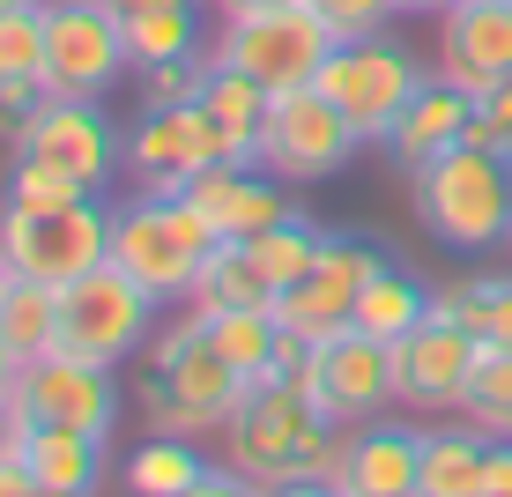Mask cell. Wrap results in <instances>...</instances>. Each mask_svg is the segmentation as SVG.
I'll list each match as a JSON object with an SVG mask.
<instances>
[{
	"label": "cell",
	"mask_w": 512,
	"mask_h": 497,
	"mask_svg": "<svg viewBox=\"0 0 512 497\" xmlns=\"http://www.w3.org/2000/svg\"><path fill=\"white\" fill-rule=\"evenodd\" d=\"M334 453H342V423L297 379H260L238 401V416L216 431V460L253 497L334 490Z\"/></svg>",
	"instance_id": "6da1fadb"
},
{
	"label": "cell",
	"mask_w": 512,
	"mask_h": 497,
	"mask_svg": "<svg viewBox=\"0 0 512 497\" xmlns=\"http://www.w3.org/2000/svg\"><path fill=\"white\" fill-rule=\"evenodd\" d=\"M409 208H416L423 238L446 245V253H505L512 156H498L490 141H453L446 156L409 171Z\"/></svg>",
	"instance_id": "7a4b0ae2"
},
{
	"label": "cell",
	"mask_w": 512,
	"mask_h": 497,
	"mask_svg": "<svg viewBox=\"0 0 512 497\" xmlns=\"http://www.w3.org/2000/svg\"><path fill=\"white\" fill-rule=\"evenodd\" d=\"M216 253V223L186 201V193H149L127 186L112 201V260L127 268L156 305H186Z\"/></svg>",
	"instance_id": "3957f363"
},
{
	"label": "cell",
	"mask_w": 512,
	"mask_h": 497,
	"mask_svg": "<svg viewBox=\"0 0 512 497\" xmlns=\"http://www.w3.org/2000/svg\"><path fill=\"white\" fill-rule=\"evenodd\" d=\"M0 260L8 275L23 282H75L112 260V201L90 193V201H67V208H23V201H0Z\"/></svg>",
	"instance_id": "277c9868"
},
{
	"label": "cell",
	"mask_w": 512,
	"mask_h": 497,
	"mask_svg": "<svg viewBox=\"0 0 512 497\" xmlns=\"http://www.w3.org/2000/svg\"><path fill=\"white\" fill-rule=\"evenodd\" d=\"M134 408H141V423L149 431H186V438H216L223 423L238 416V401L253 394V379L223 357L216 342H208V327L193 334V342L179 349L171 364H141V379L127 386Z\"/></svg>",
	"instance_id": "5b68a950"
},
{
	"label": "cell",
	"mask_w": 512,
	"mask_h": 497,
	"mask_svg": "<svg viewBox=\"0 0 512 497\" xmlns=\"http://www.w3.org/2000/svg\"><path fill=\"white\" fill-rule=\"evenodd\" d=\"M334 52V30L320 15L305 8V0H282V8H253V15H231V23L208 30V60L216 67H238V75H253L260 90H305V82H320Z\"/></svg>",
	"instance_id": "8992f818"
},
{
	"label": "cell",
	"mask_w": 512,
	"mask_h": 497,
	"mask_svg": "<svg viewBox=\"0 0 512 497\" xmlns=\"http://www.w3.org/2000/svg\"><path fill=\"white\" fill-rule=\"evenodd\" d=\"M156 319H164V305H156L119 260L60 282V349L67 357H90V364L119 371V364L141 357V342L156 334Z\"/></svg>",
	"instance_id": "52a82bcc"
},
{
	"label": "cell",
	"mask_w": 512,
	"mask_h": 497,
	"mask_svg": "<svg viewBox=\"0 0 512 497\" xmlns=\"http://www.w3.org/2000/svg\"><path fill=\"white\" fill-rule=\"evenodd\" d=\"M119 149H127V127L104 112V97H45L8 134V164H45V171H60V179H75L90 193H112Z\"/></svg>",
	"instance_id": "ba28073f"
},
{
	"label": "cell",
	"mask_w": 512,
	"mask_h": 497,
	"mask_svg": "<svg viewBox=\"0 0 512 497\" xmlns=\"http://www.w3.org/2000/svg\"><path fill=\"white\" fill-rule=\"evenodd\" d=\"M431 82V67L416 60L409 45H394L379 30V38H349L327 52L320 67V90L342 104V119L364 134V149H386V134H394V119L409 112V97Z\"/></svg>",
	"instance_id": "9c48e42d"
},
{
	"label": "cell",
	"mask_w": 512,
	"mask_h": 497,
	"mask_svg": "<svg viewBox=\"0 0 512 497\" xmlns=\"http://www.w3.org/2000/svg\"><path fill=\"white\" fill-rule=\"evenodd\" d=\"M134 75L112 0H45V97H112Z\"/></svg>",
	"instance_id": "30bf717a"
},
{
	"label": "cell",
	"mask_w": 512,
	"mask_h": 497,
	"mask_svg": "<svg viewBox=\"0 0 512 497\" xmlns=\"http://www.w3.org/2000/svg\"><path fill=\"white\" fill-rule=\"evenodd\" d=\"M364 134L342 119V104H334L320 82H305V90H282L275 112H268V134H260V164L275 171L282 186H327L342 179L349 164H357Z\"/></svg>",
	"instance_id": "8fae6325"
},
{
	"label": "cell",
	"mask_w": 512,
	"mask_h": 497,
	"mask_svg": "<svg viewBox=\"0 0 512 497\" xmlns=\"http://www.w3.org/2000/svg\"><path fill=\"white\" fill-rule=\"evenodd\" d=\"M297 386H305L342 431L364 423V416H386V408H401V394H394V342H379V334H364V327H342V334H327V342H312Z\"/></svg>",
	"instance_id": "7c38bea8"
},
{
	"label": "cell",
	"mask_w": 512,
	"mask_h": 497,
	"mask_svg": "<svg viewBox=\"0 0 512 497\" xmlns=\"http://www.w3.org/2000/svg\"><path fill=\"white\" fill-rule=\"evenodd\" d=\"M15 401H23L38 423H67V431H97V438H119V416L134 408V394L119 386L112 364L67 357V349H52V357L23 364Z\"/></svg>",
	"instance_id": "4fadbf2b"
},
{
	"label": "cell",
	"mask_w": 512,
	"mask_h": 497,
	"mask_svg": "<svg viewBox=\"0 0 512 497\" xmlns=\"http://www.w3.org/2000/svg\"><path fill=\"white\" fill-rule=\"evenodd\" d=\"M379 260H386L379 245L349 238V230H327L320 253H312V268L275 297V319H282L290 334H305V342H327V334H342L349 319H357V290L372 282Z\"/></svg>",
	"instance_id": "5bb4252c"
},
{
	"label": "cell",
	"mask_w": 512,
	"mask_h": 497,
	"mask_svg": "<svg viewBox=\"0 0 512 497\" xmlns=\"http://www.w3.org/2000/svg\"><path fill=\"white\" fill-rule=\"evenodd\" d=\"M208 164H216V141H208L201 104H141L127 149H119V179L149 193H186Z\"/></svg>",
	"instance_id": "9a60e30c"
},
{
	"label": "cell",
	"mask_w": 512,
	"mask_h": 497,
	"mask_svg": "<svg viewBox=\"0 0 512 497\" xmlns=\"http://www.w3.org/2000/svg\"><path fill=\"white\" fill-rule=\"evenodd\" d=\"M475 357H483V342H475L461 319H446V312L416 319V327L394 342V394H401V408H409V416H453Z\"/></svg>",
	"instance_id": "2e32d148"
},
{
	"label": "cell",
	"mask_w": 512,
	"mask_h": 497,
	"mask_svg": "<svg viewBox=\"0 0 512 497\" xmlns=\"http://www.w3.org/2000/svg\"><path fill=\"white\" fill-rule=\"evenodd\" d=\"M423 483V423H409V408H386L342 431L334 453V497H416Z\"/></svg>",
	"instance_id": "e0dca14e"
},
{
	"label": "cell",
	"mask_w": 512,
	"mask_h": 497,
	"mask_svg": "<svg viewBox=\"0 0 512 497\" xmlns=\"http://www.w3.org/2000/svg\"><path fill=\"white\" fill-rule=\"evenodd\" d=\"M431 67L461 82L468 97L512 82V0H475V8H438V52Z\"/></svg>",
	"instance_id": "ac0fdd59"
},
{
	"label": "cell",
	"mask_w": 512,
	"mask_h": 497,
	"mask_svg": "<svg viewBox=\"0 0 512 497\" xmlns=\"http://www.w3.org/2000/svg\"><path fill=\"white\" fill-rule=\"evenodd\" d=\"M186 201L216 223V238H260L268 223L297 216V186H282L268 164H208Z\"/></svg>",
	"instance_id": "d6986e66"
},
{
	"label": "cell",
	"mask_w": 512,
	"mask_h": 497,
	"mask_svg": "<svg viewBox=\"0 0 512 497\" xmlns=\"http://www.w3.org/2000/svg\"><path fill=\"white\" fill-rule=\"evenodd\" d=\"M119 483L134 497H223V490H245L223 460H208V438H186V431H141V446L119 460Z\"/></svg>",
	"instance_id": "ffe728a7"
},
{
	"label": "cell",
	"mask_w": 512,
	"mask_h": 497,
	"mask_svg": "<svg viewBox=\"0 0 512 497\" xmlns=\"http://www.w3.org/2000/svg\"><path fill=\"white\" fill-rule=\"evenodd\" d=\"M468 127H475V97L431 67V82L409 97V112H401L394 134H386V164L409 179V171H423L431 156H446L453 141H468Z\"/></svg>",
	"instance_id": "44dd1931"
},
{
	"label": "cell",
	"mask_w": 512,
	"mask_h": 497,
	"mask_svg": "<svg viewBox=\"0 0 512 497\" xmlns=\"http://www.w3.org/2000/svg\"><path fill=\"white\" fill-rule=\"evenodd\" d=\"M193 104H201V119H208L216 164H260V134H268L275 90H260L253 75L208 60V82H201V97H193Z\"/></svg>",
	"instance_id": "7402d4cb"
},
{
	"label": "cell",
	"mask_w": 512,
	"mask_h": 497,
	"mask_svg": "<svg viewBox=\"0 0 512 497\" xmlns=\"http://www.w3.org/2000/svg\"><path fill=\"white\" fill-rule=\"evenodd\" d=\"M23 460L38 475V497H90L112 483V438L97 431H67V423H30L23 438Z\"/></svg>",
	"instance_id": "603a6c76"
},
{
	"label": "cell",
	"mask_w": 512,
	"mask_h": 497,
	"mask_svg": "<svg viewBox=\"0 0 512 497\" xmlns=\"http://www.w3.org/2000/svg\"><path fill=\"white\" fill-rule=\"evenodd\" d=\"M490 438L468 416H431L423 423V483L416 497H483Z\"/></svg>",
	"instance_id": "cb8c5ba5"
},
{
	"label": "cell",
	"mask_w": 512,
	"mask_h": 497,
	"mask_svg": "<svg viewBox=\"0 0 512 497\" xmlns=\"http://www.w3.org/2000/svg\"><path fill=\"white\" fill-rule=\"evenodd\" d=\"M193 312H245V305H275V275L260 268V253H253V238H216V253H208V268L201 282H193V297H186Z\"/></svg>",
	"instance_id": "d4e9b609"
},
{
	"label": "cell",
	"mask_w": 512,
	"mask_h": 497,
	"mask_svg": "<svg viewBox=\"0 0 512 497\" xmlns=\"http://www.w3.org/2000/svg\"><path fill=\"white\" fill-rule=\"evenodd\" d=\"M431 312L461 319L483 349H512V260H505V268H490V275H461L453 290L431 297Z\"/></svg>",
	"instance_id": "484cf974"
},
{
	"label": "cell",
	"mask_w": 512,
	"mask_h": 497,
	"mask_svg": "<svg viewBox=\"0 0 512 497\" xmlns=\"http://www.w3.org/2000/svg\"><path fill=\"white\" fill-rule=\"evenodd\" d=\"M431 297H438V290H423V282H416L409 268L379 260V268H372V282L357 290V319H349V327L379 334V342H401V334H409L416 319H431Z\"/></svg>",
	"instance_id": "4316f807"
},
{
	"label": "cell",
	"mask_w": 512,
	"mask_h": 497,
	"mask_svg": "<svg viewBox=\"0 0 512 497\" xmlns=\"http://www.w3.org/2000/svg\"><path fill=\"white\" fill-rule=\"evenodd\" d=\"M0 334L15 342V357H23V364L52 357V349H60V290H52V282H23V275H15L8 297H0Z\"/></svg>",
	"instance_id": "83f0119b"
},
{
	"label": "cell",
	"mask_w": 512,
	"mask_h": 497,
	"mask_svg": "<svg viewBox=\"0 0 512 497\" xmlns=\"http://www.w3.org/2000/svg\"><path fill=\"white\" fill-rule=\"evenodd\" d=\"M208 342L231 357L245 379H275V349H282V319L275 305H245V312H208Z\"/></svg>",
	"instance_id": "f1b7e54d"
},
{
	"label": "cell",
	"mask_w": 512,
	"mask_h": 497,
	"mask_svg": "<svg viewBox=\"0 0 512 497\" xmlns=\"http://www.w3.org/2000/svg\"><path fill=\"white\" fill-rule=\"evenodd\" d=\"M201 8H208V0H186V8H141V15H127V52H134V67H156V60H186V52H208V38H201Z\"/></svg>",
	"instance_id": "f546056e"
},
{
	"label": "cell",
	"mask_w": 512,
	"mask_h": 497,
	"mask_svg": "<svg viewBox=\"0 0 512 497\" xmlns=\"http://www.w3.org/2000/svg\"><path fill=\"white\" fill-rule=\"evenodd\" d=\"M453 416H468L483 438H512V349H483V357H475Z\"/></svg>",
	"instance_id": "4dcf8cb0"
},
{
	"label": "cell",
	"mask_w": 512,
	"mask_h": 497,
	"mask_svg": "<svg viewBox=\"0 0 512 497\" xmlns=\"http://www.w3.org/2000/svg\"><path fill=\"white\" fill-rule=\"evenodd\" d=\"M320 238H327V230H320V223H312V216H305V208H297V216H282V223H268V230H260V238H253V253H260V268H268V275H275V297H282V290H290V282H297V275H305V268H312V253H320Z\"/></svg>",
	"instance_id": "1f68e13d"
},
{
	"label": "cell",
	"mask_w": 512,
	"mask_h": 497,
	"mask_svg": "<svg viewBox=\"0 0 512 497\" xmlns=\"http://www.w3.org/2000/svg\"><path fill=\"white\" fill-rule=\"evenodd\" d=\"M15 75L45 82V0L0 8V82H15Z\"/></svg>",
	"instance_id": "d6a6232c"
},
{
	"label": "cell",
	"mask_w": 512,
	"mask_h": 497,
	"mask_svg": "<svg viewBox=\"0 0 512 497\" xmlns=\"http://www.w3.org/2000/svg\"><path fill=\"white\" fill-rule=\"evenodd\" d=\"M201 82H208V52L134 67V97H141V104H193V97H201Z\"/></svg>",
	"instance_id": "836d02e7"
},
{
	"label": "cell",
	"mask_w": 512,
	"mask_h": 497,
	"mask_svg": "<svg viewBox=\"0 0 512 497\" xmlns=\"http://www.w3.org/2000/svg\"><path fill=\"white\" fill-rule=\"evenodd\" d=\"M0 201H23V208H67V201H90V186L60 179V171H45V164H8V179H0Z\"/></svg>",
	"instance_id": "e575fe53"
},
{
	"label": "cell",
	"mask_w": 512,
	"mask_h": 497,
	"mask_svg": "<svg viewBox=\"0 0 512 497\" xmlns=\"http://www.w3.org/2000/svg\"><path fill=\"white\" fill-rule=\"evenodd\" d=\"M305 8L334 30V45H349V38H379V30L401 15L394 0H305Z\"/></svg>",
	"instance_id": "d590c367"
},
{
	"label": "cell",
	"mask_w": 512,
	"mask_h": 497,
	"mask_svg": "<svg viewBox=\"0 0 512 497\" xmlns=\"http://www.w3.org/2000/svg\"><path fill=\"white\" fill-rule=\"evenodd\" d=\"M468 141H490L498 156H512V82H498V90L475 97V127H468Z\"/></svg>",
	"instance_id": "8d00e7d4"
},
{
	"label": "cell",
	"mask_w": 512,
	"mask_h": 497,
	"mask_svg": "<svg viewBox=\"0 0 512 497\" xmlns=\"http://www.w3.org/2000/svg\"><path fill=\"white\" fill-rule=\"evenodd\" d=\"M45 104V82L38 75H15V82H0V141H8L15 127H23L30 112Z\"/></svg>",
	"instance_id": "74e56055"
},
{
	"label": "cell",
	"mask_w": 512,
	"mask_h": 497,
	"mask_svg": "<svg viewBox=\"0 0 512 497\" xmlns=\"http://www.w3.org/2000/svg\"><path fill=\"white\" fill-rule=\"evenodd\" d=\"M483 497H512V438H490V468H483Z\"/></svg>",
	"instance_id": "f35d334b"
},
{
	"label": "cell",
	"mask_w": 512,
	"mask_h": 497,
	"mask_svg": "<svg viewBox=\"0 0 512 497\" xmlns=\"http://www.w3.org/2000/svg\"><path fill=\"white\" fill-rule=\"evenodd\" d=\"M0 497H38V475L23 453H0Z\"/></svg>",
	"instance_id": "ab89813d"
},
{
	"label": "cell",
	"mask_w": 512,
	"mask_h": 497,
	"mask_svg": "<svg viewBox=\"0 0 512 497\" xmlns=\"http://www.w3.org/2000/svg\"><path fill=\"white\" fill-rule=\"evenodd\" d=\"M15 379H23V357H15V342H8V334H0V401L15 394Z\"/></svg>",
	"instance_id": "60d3db41"
},
{
	"label": "cell",
	"mask_w": 512,
	"mask_h": 497,
	"mask_svg": "<svg viewBox=\"0 0 512 497\" xmlns=\"http://www.w3.org/2000/svg\"><path fill=\"white\" fill-rule=\"evenodd\" d=\"M253 8H282V0H208V15H216V23H231V15H253Z\"/></svg>",
	"instance_id": "b9f144b4"
},
{
	"label": "cell",
	"mask_w": 512,
	"mask_h": 497,
	"mask_svg": "<svg viewBox=\"0 0 512 497\" xmlns=\"http://www.w3.org/2000/svg\"><path fill=\"white\" fill-rule=\"evenodd\" d=\"M119 15H141V8H186V0H112Z\"/></svg>",
	"instance_id": "7bdbcfd3"
},
{
	"label": "cell",
	"mask_w": 512,
	"mask_h": 497,
	"mask_svg": "<svg viewBox=\"0 0 512 497\" xmlns=\"http://www.w3.org/2000/svg\"><path fill=\"white\" fill-rule=\"evenodd\" d=\"M394 8H401V15H438L446 0H394Z\"/></svg>",
	"instance_id": "ee69618b"
},
{
	"label": "cell",
	"mask_w": 512,
	"mask_h": 497,
	"mask_svg": "<svg viewBox=\"0 0 512 497\" xmlns=\"http://www.w3.org/2000/svg\"><path fill=\"white\" fill-rule=\"evenodd\" d=\"M8 282H15V275H8V260H0V297H8Z\"/></svg>",
	"instance_id": "f6af8a7d"
},
{
	"label": "cell",
	"mask_w": 512,
	"mask_h": 497,
	"mask_svg": "<svg viewBox=\"0 0 512 497\" xmlns=\"http://www.w3.org/2000/svg\"><path fill=\"white\" fill-rule=\"evenodd\" d=\"M446 8H475V0H446Z\"/></svg>",
	"instance_id": "bcb514c9"
},
{
	"label": "cell",
	"mask_w": 512,
	"mask_h": 497,
	"mask_svg": "<svg viewBox=\"0 0 512 497\" xmlns=\"http://www.w3.org/2000/svg\"><path fill=\"white\" fill-rule=\"evenodd\" d=\"M505 260H512V230H505Z\"/></svg>",
	"instance_id": "7dc6e473"
},
{
	"label": "cell",
	"mask_w": 512,
	"mask_h": 497,
	"mask_svg": "<svg viewBox=\"0 0 512 497\" xmlns=\"http://www.w3.org/2000/svg\"><path fill=\"white\" fill-rule=\"evenodd\" d=\"M0 8H15V0H0Z\"/></svg>",
	"instance_id": "c3c4849f"
}]
</instances>
